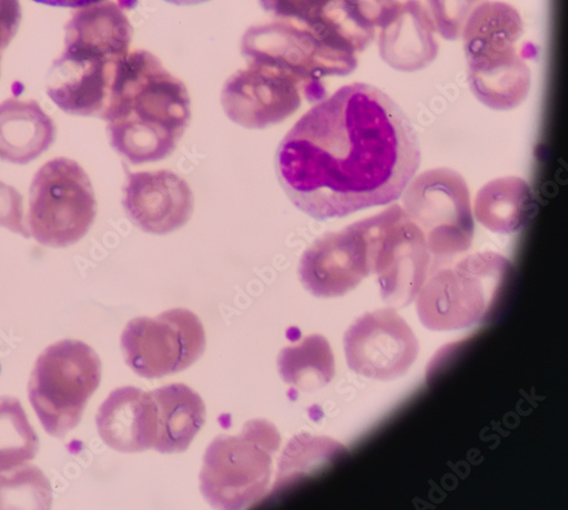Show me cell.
Returning <instances> with one entry per match:
<instances>
[{"mask_svg":"<svg viewBox=\"0 0 568 510\" xmlns=\"http://www.w3.org/2000/svg\"><path fill=\"white\" fill-rule=\"evenodd\" d=\"M419 162L400 106L382 89L353 83L302 116L280 143L275 170L292 203L325 221L397 201Z\"/></svg>","mask_w":568,"mask_h":510,"instance_id":"6da1fadb","label":"cell"},{"mask_svg":"<svg viewBox=\"0 0 568 510\" xmlns=\"http://www.w3.org/2000/svg\"><path fill=\"white\" fill-rule=\"evenodd\" d=\"M192 118L184 83L152 53L135 51L121 63L106 121L112 147L133 165L160 162L176 150Z\"/></svg>","mask_w":568,"mask_h":510,"instance_id":"7a4b0ae2","label":"cell"},{"mask_svg":"<svg viewBox=\"0 0 568 510\" xmlns=\"http://www.w3.org/2000/svg\"><path fill=\"white\" fill-rule=\"evenodd\" d=\"M131 40L121 4L105 0L80 8L67 26L65 49L47 79V95L68 114L101 119Z\"/></svg>","mask_w":568,"mask_h":510,"instance_id":"3957f363","label":"cell"},{"mask_svg":"<svg viewBox=\"0 0 568 510\" xmlns=\"http://www.w3.org/2000/svg\"><path fill=\"white\" fill-rule=\"evenodd\" d=\"M525 24L518 11L501 2L479 7L465 24L462 37L473 95L495 111L523 104L531 88L528 49H519Z\"/></svg>","mask_w":568,"mask_h":510,"instance_id":"277c9868","label":"cell"},{"mask_svg":"<svg viewBox=\"0 0 568 510\" xmlns=\"http://www.w3.org/2000/svg\"><path fill=\"white\" fill-rule=\"evenodd\" d=\"M511 269V263L494 252L435 263L416 297L423 326L454 332L484 323L497 307Z\"/></svg>","mask_w":568,"mask_h":510,"instance_id":"5b68a950","label":"cell"},{"mask_svg":"<svg viewBox=\"0 0 568 510\" xmlns=\"http://www.w3.org/2000/svg\"><path fill=\"white\" fill-rule=\"evenodd\" d=\"M242 53L247 61L274 64L301 81L308 103L326 98L323 79L354 72L358 54L333 28L318 19L314 24L277 20L251 28Z\"/></svg>","mask_w":568,"mask_h":510,"instance_id":"8992f818","label":"cell"},{"mask_svg":"<svg viewBox=\"0 0 568 510\" xmlns=\"http://www.w3.org/2000/svg\"><path fill=\"white\" fill-rule=\"evenodd\" d=\"M280 443L278 431L264 420L250 421L240 436L214 439L200 477L206 501L219 509H244L262 500Z\"/></svg>","mask_w":568,"mask_h":510,"instance_id":"52a82bcc","label":"cell"},{"mask_svg":"<svg viewBox=\"0 0 568 510\" xmlns=\"http://www.w3.org/2000/svg\"><path fill=\"white\" fill-rule=\"evenodd\" d=\"M101 380L102 361L87 344L63 340L47 348L34 364L28 389L44 431L62 439L74 430Z\"/></svg>","mask_w":568,"mask_h":510,"instance_id":"ba28073f","label":"cell"},{"mask_svg":"<svg viewBox=\"0 0 568 510\" xmlns=\"http://www.w3.org/2000/svg\"><path fill=\"white\" fill-rule=\"evenodd\" d=\"M91 181L80 164L60 157L47 162L33 176L28 224L40 245L65 248L80 242L97 218Z\"/></svg>","mask_w":568,"mask_h":510,"instance_id":"9c48e42d","label":"cell"},{"mask_svg":"<svg viewBox=\"0 0 568 510\" xmlns=\"http://www.w3.org/2000/svg\"><path fill=\"white\" fill-rule=\"evenodd\" d=\"M406 188L404 211L422 231L435 263L470 248L475 222L467 184L459 173L446 167L425 171Z\"/></svg>","mask_w":568,"mask_h":510,"instance_id":"30bf717a","label":"cell"},{"mask_svg":"<svg viewBox=\"0 0 568 510\" xmlns=\"http://www.w3.org/2000/svg\"><path fill=\"white\" fill-rule=\"evenodd\" d=\"M206 336L201 319L175 308L158 317L130 320L121 337L128 366L141 378L155 379L181 373L204 354Z\"/></svg>","mask_w":568,"mask_h":510,"instance_id":"8fae6325","label":"cell"},{"mask_svg":"<svg viewBox=\"0 0 568 510\" xmlns=\"http://www.w3.org/2000/svg\"><path fill=\"white\" fill-rule=\"evenodd\" d=\"M372 273L389 306L406 307L416 299L432 264V254L417 225L398 205L368 217Z\"/></svg>","mask_w":568,"mask_h":510,"instance_id":"7c38bea8","label":"cell"},{"mask_svg":"<svg viewBox=\"0 0 568 510\" xmlns=\"http://www.w3.org/2000/svg\"><path fill=\"white\" fill-rule=\"evenodd\" d=\"M305 91L288 72L264 62L250 61L222 90L226 116L247 129H265L287 120L302 106Z\"/></svg>","mask_w":568,"mask_h":510,"instance_id":"4fadbf2b","label":"cell"},{"mask_svg":"<svg viewBox=\"0 0 568 510\" xmlns=\"http://www.w3.org/2000/svg\"><path fill=\"white\" fill-rule=\"evenodd\" d=\"M298 273L304 288L318 298L354 290L372 274L369 218L317 239L303 254Z\"/></svg>","mask_w":568,"mask_h":510,"instance_id":"5bb4252c","label":"cell"},{"mask_svg":"<svg viewBox=\"0 0 568 510\" xmlns=\"http://www.w3.org/2000/svg\"><path fill=\"white\" fill-rule=\"evenodd\" d=\"M348 366L355 374L378 381L406 375L418 355V341L394 309H377L359 317L344 338Z\"/></svg>","mask_w":568,"mask_h":510,"instance_id":"9a60e30c","label":"cell"},{"mask_svg":"<svg viewBox=\"0 0 568 510\" xmlns=\"http://www.w3.org/2000/svg\"><path fill=\"white\" fill-rule=\"evenodd\" d=\"M123 207L129 220L148 234L164 236L186 224L194 195L184 178L169 170L126 171Z\"/></svg>","mask_w":568,"mask_h":510,"instance_id":"2e32d148","label":"cell"},{"mask_svg":"<svg viewBox=\"0 0 568 510\" xmlns=\"http://www.w3.org/2000/svg\"><path fill=\"white\" fill-rule=\"evenodd\" d=\"M377 48L383 61L397 71L410 73L429 67L439 45L428 8L420 0H403L378 30Z\"/></svg>","mask_w":568,"mask_h":510,"instance_id":"e0dca14e","label":"cell"},{"mask_svg":"<svg viewBox=\"0 0 568 510\" xmlns=\"http://www.w3.org/2000/svg\"><path fill=\"white\" fill-rule=\"evenodd\" d=\"M97 426L102 440L116 451L149 450L158 438L156 402L151 392L119 388L100 407Z\"/></svg>","mask_w":568,"mask_h":510,"instance_id":"ac0fdd59","label":"cell"},{"mask_svg":"<svg viewBox=\"0 0 568 510\" xmlns=\"http://www.w3.org/2000/svg\"><path fill=\"white\" fill-rule=\"evenodd\" d=\"M57 125L34 101L10 99L0 104V160L27 165L55 142Z\"/></svg>","mask_w":568,"mask_h":510,"instance_id":"d6986e66","label":"cell"},{"mask_svg":"<svg viewBox=\"0 0 568 510\" xmlns=\"http://www.w3.org/2000/svg\"><path fill=\"white\" fill-rule=\"evenodd\" d=\"M158 407V438L154 449L182 452L192 445L206 420L202 397L184 385H170L151 392Z\"/></svg>","mask_w":568,"mask_h":510,"instance_id":"ffe728a7","label":"cell"},{"mask_svg":"<svg viewBox=\"0 0 568 510\" xmlns=\"http://www.w3.org/2000/svg\"><path fill=\"white\" fill-rule=\"evenodd\" d=\"M537 208L530 184L520 177L496 178L485 185L476 200V216L488 230L511 235L523 230Z\"/></svg>","mask_w":568,"mask_h":510,"instance_id":"44dd1931","label":"cell"},{"mask_svg":"<svg viewBox=\"0 0 568 510\" xmlns=\"http://www.w3.org/2000/svg\"><path fill=\"white\" fill-rule=\"evenodd\" d=\"M403 0H329L323 17L361 54Z\"/></svg>","mask_w":568,"mask_h":510,"instance_id":"7402d4cb","label":"cell"},{"mask_svg":"<svg viewBox=\"0 0 568 510\" xmlns=\"http://www.w3.org/2000/svg\"><path fill=\"white\" fill-rule=\"evenodd\" d=\"M277 369L287 385L304 391H314L335 378L334 353L323 336H308L300 345L281 350Z\"/></svg>","mask_w":568,"mask_h":510,"instance_id":"603a6c76","label":"cell"},{"mask_svg":"<svg viewBox=\"0 0 568 510\" xmlns=\"http://www.w3.org/2000/svg\"><path fill=\"white\" fill-rule=\"evenodd\" d=\"M38 450L39 438L20 400L0 397V473L22 468Z\"/></svg>","mask_w":568,"mask_h":510,"instance_id":"cb8c5ba5","label":"cell"},{"mask_svg":"<svg viewBox=\"0 0 568 510\" xmlns=\"http://www.w3.org/2000/svg\"><path fill=\"white\" fill-rule=\"evenodd\" d=\"M346 448L328 438L308 435L296 437L288 445L280 460L276 488L326 466L346 452Z\"/></svg>","mask_w":568,"mask_h":510,"instance_id":"d4e9b609","label":"cell"},{"mask_svg":"<svg viewBox=\"0 0 568 510\" xmlns=\"http://www.w3.org/2000/svg\"><path fill=\"white\" fill-rule=\"evenodd\" d=\"M52 500L50 480L36 467L0 475V509H49Z\"/></svg>","mask_w":568,"mask_h":510,"instance_id":"484cf974","label":"cell"},{"mask_svg":"<svg viewBox=\"0 0 568 510\" xmlns=\"http://www.w3.org/2000/svg\"><path fill=\"white\" fill-rule=\"evenodd\" d=\"M489 0H426L436 31L446 40H458L466 22Z\"/></svg>","mask_w":568,"mask_h":510,"instance_id":"4316f807","label":"cell"},{"mask_svg":"<svg viewBox=\"0 0 568 510\" xmlns=\"http://www.w3.org/2000/svg\"><path fill=\"white\" fill-rule=\"evenodd\" d=\"M329 0H260L265 12L277 20L314 24L322 16Z\"/></svg>","mask_w":568,"mask_h":510,"instance_id":"83f0119b","label":"cell"},{"mask_svg":"<svg viewBox=\"0 0 568 510\" xmlns=\"http://www.w3.org/2000/svg\"><path fill=\"white\" fill-rule=\"evenodd\" d=\"M0 226L14 234L30 238L29 227L24 223V207L22 195L2 181H0Z\"/></svg>","mask_w":568,"mask_h":510,"instance_id":"f1b7e54d","label":"cell"},{"mask_svg":"<svg viewBox=\"0 0 568 510\" xmlns=\"http://www.w3.org/2000/svg\"><path fill=\"white\" fill-rule=\"evenodd\" d=\"M22 19L19 0H0V61L16 37Z\"/></svg>","mask_w":568,"mask_h":510,"instance_id":"f546056e","label":"cell"},{"mask_svg":"<svg viewBox=\"0 0 568 510\" xmlns=\"http://www.w3.org/2000/svg\"><path fill=\"white\" fill-rule=\"evenodd\" d=\"M33 2L55 8L80 9L105 2V0H33Z\"/></svg>","mask_w":568,"mask_h":510,"instance_id":"4dcf8cb0","label":"cell"},{"mask_svg":"<svg viewBox=\"0 0 568 510\" xmlns=\"http://www.w3.org/2000/svg\"><path fill=\"white\" fill-rule=\"evenodd\" d=\"M165 2L178 7H191L210 2V0H165Z\"/></svg>","mask_w":568,"mask_h":510,"instance_id":"1f68e13d","label":"cell"}]
</instances>
